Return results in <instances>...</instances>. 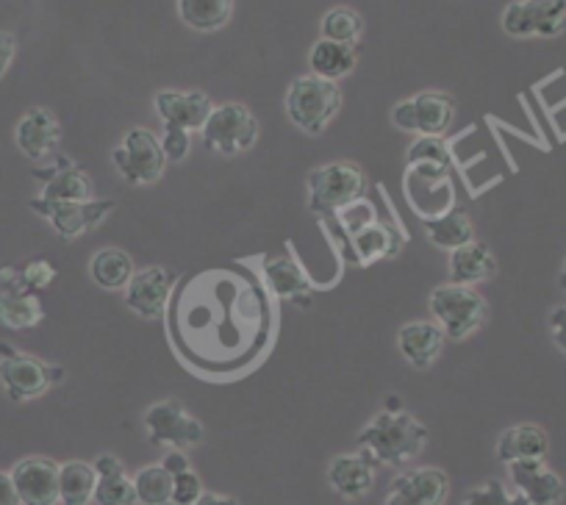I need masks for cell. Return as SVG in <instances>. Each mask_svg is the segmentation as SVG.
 Listing matches in <instances>:
<instances>
[{"instance_id":"obj_28","label":"cell","mask_w":566,"mask_h":505,"mask_svg":"<svg viewBox=\"0 0 566 505\" xmlns=\"http://www.w3.org/2000/svg\"><path fill=\"white\" fill-rule=\"evenodd\" d=\"M264 273H266V284L270 290L275 292L277 297H286V301H295V297H306L312 295V284L303 275V270L297 267L292 259L286 256H272L264 262Z\"/></svg>"},{"instance_id":"obj_36","label":"cell","mask_w":566,"mask_h":505,"mask_svg":"<svg viewBox=\"0 0 566 505\" xmlns=\"http://www.w3.org/2000/svg\"><path fill=\"white\" fill-rule=\"evenodd\" d=\"M20 273H23L25 286H29L34 295L36 292L48 290V286L56 281V267H53L51 262H45V259H31L29 264H23V267H20Z\"/></svg>"},{"instance_id":"obj_37","label":"cell","mask_w":566,"mask_h":505,"mask_svg":"<svg viewBox=\"0 0 566 505\" xmlns=\"http://www.w3.org/2000/svg\"><path fill=\"white\" fill-rule=\"evenodd\" d=\"M161 150H165L167 161H184L192 150V139L189 131L184 128H165V137H161Z\"/></svg>"},{"instance_id":"obj_1","label":"cell","mask_w":566,"mask_h":505,"mask_svg":"<svg viewBox=\"0 0 566 505\" xmlns=\"http://www.w3.org/2000/svg\"><path fill=\"white\" fill-rule=\"evenodd\" d=\"M428 444V428L406 411H380L361 433L358 448L375 466H402Z\"/></svg>"},{"instance_id":"obj_2","label":"cell","mask_w":566,"mask_h":505,"mask_svg":"<svg viewBox=\"0 0 566 505\" xmlns=\"http://www.w3.org/2000/svg\"><path fill=\"white\" fill-rule=\"evenodd\" d=\"M342 108V90L336 81H325L319 75H301L286 90V117L301 131L319 137L334 123Z\"/></svg>"},{"instance_id":"obj_15","label":"cell","mask_w":566,"mask_h":505,"mask_svg":"<svg viewBox=\"0 0 566 505\" xmlns=\"http://www.w3.org/2000/svg\"><path fill=\"white\" fill-rule=\"evenodd\" d=\"M156 114L161 117L165 128H184V131H200L214 112V103L206 92H178L161 90L154 97Z\"/></svg>"},{"instance_id":"obj_11","label":"cell","mask_w":566,"mask_h":505,"mask_svg":"<svg viewBox=\"0 0 566 505\" xmlns=\"http://www.w3.org/2000/svg\"><path fill=\"white\" fill-rule=\"evenodd\" d=\"M31 209L40 217L51 220L53 231L59 233V239L64 242H73L81 233H90L92 228L101 225L114 209V200H81V203H48V200L34 198L31 200Z\"/></svg>"},{"instance_id":"obj_38","label":"cell","mask_w":566,"mask_h":505,"mask_svg":"<svg viewBox=\"0 0 566 505\" xmlns=\"http://www.w3.org/2000/svg\"><path fill=\"white\" fill-rule=\"evenodd\" d=\"M549 336H553L555 347L566 353V306H555L549 312Z\"/></svg>"},{"instance_id":"obj_45","label":"cell","mask_w":566,"mask_h":505,"mask_svg":"<svg viewBox=\"0 0 566 505\" xmlns=\"http://www.w3.org/2000/svg\"><path fill=\"white\" fill-rule=\"evenodd\" d=\"M165 505H176V503H172V499H170V503H165Z\"/></svg>"},{"instance_id":"obj_3","label":"cell","mask_w":566,"mask_h":505,"mask_svg":"<svg viewBox=\"0 0 566 505\" xmlns=\"http://www.w3.org/2000/svg\"><path fill=\"white\" fill-rule=\"evenodd\" d=\"M431 314L448 339L464 341L483 328L489 317V303L472 286L442 284L431 292Z\"/></svg>"},{"instance_id":"obj_26","label":"cell","mask_w":566,"mask_h":505,"mask_svg":"<svg viewBox=\"0 0 566 505\" xmlns=\"http://www.w3.org/2000/svg\"><path fill=\"white\" fill-rule=\"evenodd\" d=\"M233 14V0H178V18L200 34L226 29Z\"/></svg>"},{"instance_id":"obj_32","label":"cell","mask_w":566,"mask_h":505,"mask_svg":"<svg viewBox=\"0 0 566 505\" xmlns=\"http://www.w3.org/2000/svg\"><path fill=\"white\" fill-rule=\"evenodd\" d=\"M95 503L97 505H139V499H136L134 477H128L125 472L97 475Z\"/></svg>"},{"instance_id":"obj_31","label":"cell","mask_w":566,"mask_h":505,"mask_svg":"<svg viewBox=\"0 0 566 505\" xmlns=\"http://www.w3.org/2000/svg\"><path fill=\"white\" fill-rule=\"evenodd\" d=\"M424 225H428V236H431V242L444 250H459L475 239L472 222L467 220V214H459V211L442 217L439 222H424Z\"/></svg>"},{"instance_id":"obj_40","label":"cell","mask_w":566,"mask_h":505,"mask_svg":"<svg viewBox=\"0 0 566 505\" xmlns=\"http://www.w3.org/2000/svg\"><path fill=\"white\" fill-rule=\"evenodd\" d=\"M0 505H23L12 481V472H0Z\"/></svg>"},{"instance_id":"obj_42","label":"cell","mask_w":566,"mask_h":505,"mask_svg":"<svg viewBox=\"0 0 566 505\" xmlns=\"http://www.w3.org/2000/svg\"><path fill=\"white\" fill-rule=\"evenodd\" d=\"M92 466H95L97 475H114V472H125L123 461H119L117 455H112V453H103L101 459H97Z\"/></svg>"},{"instance_id":"obj_17","label":"cell","mask_w":566,"mask_h":505,"mask_svg":"<svg viewBox=\"0 0 566 505\" xmlns=\"http://www.w3.org/2000/svg\"><path fill=\"white\" fill-rule=\"evenodd\" d=\"M14 143L20 154L31 161H45L62 143V125L51 108H29L14 128Z\"/></svg>"},{"instance_id":"obj_18","label":"cell","mask_w":566,"mask_h":505,"mask_svg":"<svg viewBox=\"0 0 566 505\" xmlns=\"http://www.w3.org/2000/svg\"><path fill=\"white\" fill-rule=\"evenodd\" d=\"M509 481L531 505H558L564 499V481L542 459L509 464Z\"/></svg>"},{"instance_id":"obj_14","label":"cell","mask_w":566,"mask_h":505,"mask_svg":"<svg viewBox=\"0 0 566 505\" xmlns=\"http://www.w3.org/2000/svg\"><path fill=\"white\" fill-rule=\"evenodd\" d=\"M170 292L172 275L165 267H142L125 286V306L142 319H161L167 312Z\"/></svg>"},{"instance_id":"obj_13","label":"cell","mask_w":566,"mask_h":505,"mask_svg":"<svg viewBox=\"0 0 566 505\" xmlns=\"http://www.w3.org/2000/svg\"><path fill=\"white\" fill-rule=\"evenodd\" d=\"M450 494L448 472L439 466H417L391 481L384 505H444Z\"/></svg>"},{"instance_id":"obj_12","label":"cell","mask_w":566,"mask_h":505,"mask_svg":"<svg viewBox=\"0 0 566 505\" xmlns=\"http://www.w3.org/2000/svg\"><path fill=\"white\" fill-rule=\"evenodd\" d=\"M45 319V308L34 292L25 286L18 267H0V325L12 330L34 328Z\"/></svg>"},{"instance_id":"obj_22","label":"cell","mask_w":566,"mask_h":505,"mask_svg":"<svg viewBox=\"0 0 566 505\" xmlns=\"http://www.w3.org/2000/svg\"><path fill=\"white\" fill-rule=\"evenodd\" d=\"M450 284L459 286H475L481 281H489L494 273H497V259L489 250L486 242H478L472 239L470 244L459 250H450Z\"/></svg>"},{"instance_id":"obj_4","label":"cell","mask_w":566,"mask_h":505,"mask_svg":"<svg viewBox=\"0 0 566 505\" xmlns=\"http://www.w3.org/2000/svg\"><path fill=\"white\" fill-rule=\"evenodd\" d=\"M64 378V369L14 350L12 345H0V383L12 403H29L42 398L53 383Z\"/></svg>"},{"instance_id":"obj_21","label":"cell","mask_w":566,"mask_h":505,"mask_svg":"<svg viewBox=\"0 0 566 505\" xmlns=\"http://www.w3.org/2000/svg\"><path fill=\"white\" fill-rule=\"evenodd\" d=\"M328 483L339 497H367L375 483V464L364 453H342L328 464Z\"/></svg>"},{"instance_id":"obj_20","label":"cell","mask_w":566,"mask_h":505,"mask_svg":"<svg viewBox=\"0 0 566 505\" xmlns=\"http://www.w3.org/2000/svg\"><path fill=\"white\" fill-rule=\"evenodd\" d=\"M34 178L45 183L40 198L48 203H81L92 200V181L84 170L73 165L70 159H59L51 170H34Z\"/></svg>"},{"instance_id":"obj_16","label":"cell","mask_w":566,"mask_h":505,"mask_svg":"<svg viewBox=\"0 0 566 505\" xmlns=\"http://www.w3.org/2000/svg\"><path fill=\"white\" fill-rule=\"evenodd\" d=\"M59 472H62V466L51 459H42V455L18 461L12 466V481L23 505H56Z\"/></svg>"},{"instance_id":"obj_25","label":"cell","mask_w":566,"mask_h":505,"mask_svg":"<svg viewBox=\"0 0 566 505\" xmlns=\"http://www.w3.org/2000/svg\"><path fill=\"white\" fill-rule=\"evenodd\" d=\"M134 273H136L134 262H130L128 253L119 248L97 250L90 262L92 281H95L101 290H108V292L125 290V286L130 284V278H134Z\"/></svg>"},{"instance_id":"obj_34","label":"cell","mask_w":566,"mask_h":505,"mask_svg":"<svg viewBox=\"0 0 566 505\" xmlns=\"http://www.w3.org/2000/svg\"><path fill=\"white\" fill-rule=\"evenodd\" d=\"M461 505H531L520 492H509L503 481H486L483 486L472 488Z\"/></svg>"},{"instance_id":"obj_30","label":"cell","mask_w":566,"mask_h":505,"mask_svg":"<svg viewBox=\"0 0 566 505\" xmlns=\"http://www.w3.org/2000/svg\"><path fill=\"white\" fill-rule=\"evenodd\" d=\"M319 31H323V40L342 42V45L356 48V42L361 40L364 34V20L356 9L336 7L325 14L323 23H319Z\"/></svg>"},{"instance_id":"obj_44","label":"cell","mask_w":566,"mask_h":505,"mask_svg":"<svg viewBox=\"0 0 566 505\" xmlns=\"http://www.w3.org/2000/svg\"><path fill=\"white\" fill-rule=\"evenodd\" d=\"M560 290H564L566 292V262H564V267H560Z\"/></svg>"},{"instance_id":"obj_33","label":"cell","mask_w":566,"mask_h":505,"mask_svg":"<svg viewBox=\"0 0 566 505\" xmlns=\"http://www.w3.org/2000/svg\"><path fill=\"white\" fill-rule=\"evenodd\" d=\"M406 159L411 167L424 165V167H439V170H448V165H450L448 143H442V137H419L417 143L408 148Z\"/></svg>"},{"instance_id":"obj_27","label":"cell","mask_w":566,"mask_h":505,"mask_svg":"<svg viewBox=\"0 0 566 505\" xmlns=\"http://www.w3.org/2000/svg\"><path fill=\"white\" fill-rule=\"evenodd\" d=\"M97 472L86 461H67L59 472V503L62 505H90L95 499Z\"/></svg>"},{"instance_id":"obj_29","label":"cell","mask_w":566,"mask_h":505,"mask_svg":"<svg viewBox=\"0 0 566 505\" xmlns=\"http://www.w3.org/2000/svg\"><path fill=\"white\" fill-rule=\"evenodd\" d=\"M139 505H165L172 499V475L161 464L142 466L134 475Z\"/></svg>"},{"instance_id":"obj_7","label":"cell","mask_w":566,"mask_h":505,"mask_svg":"<svg viewBox=\"0 0 566 505\" xmlns=\"http://www.w3.org/2000/svg\"><path fill=\"white\" fill-rule=\"evenodd\" d=\"M119 176L134 187H150L165 176L167 156L161 150V139L148 128H130L123 143L112 154Z\"/></svg>"},{"instance_id":"obj_39","label":"cell","mask_w":566,"mask_h":505,"mask_svg":"<svg viewBox=\"0 0 566 505\" xmlns=\"http://www.w3.org/2000/svg\"><path fill=\"white\" fill-rule=\"evenodd\" d=\"M14 53H18V40H14L9 31H0V78L9 73V67H12Z\"/></svg>"},{"instance_id":"obj_19","label":"cell","mask_w":566,"mask_h":505,"mask_svg":"<svg viewBox=\"0 0 566 505\" xmlns=\"http://www.w3.org/2000/svg\"><path fill=\"white\" fill-rule=\"evenodd\" d=\"M444 330L437 323L428 319H417V323H406L397 330V350L406 358L411 367L428 369L444 350Z\"/></svg>"},{"instance_id":"obj_24","label":"cell","mask_w":566,"mask_h":505,"mask_svg":"<svg viewBox=\"0 0 566 505\" xmlns=\"http://www.w3.org/2000/svg\"><path fill=\"white\" fill-rule=\"evenodd\" d=\"M308 67H312V75H319L325 81L345 78L356 67V48L319 36L312 45V53H308Z\"/></svg>"},{"instance_id":"obj_5","label":"cell","mask_w":566,"mask_h":505,"mask_svg":"<svg viewBox=\"0 0 566 505\" xmlns=\"http://www.w3.org/2000/svg\"><path fill=\"white\" fill-rule=\"evenodd\" d=\"M364 189H367V176L358 165L334 161V165L314 167L308 172V209L314 214L345 209L361 198Z\"/></svg>"},{"instance_id":"obj_23","label":"cell","mask_w":566,"mask_h":505,"mask_svg":"<svg viewBox=\"0 0 566 505\" xmlns=\"http://www.w3.org/2000/svg\"><path fill=\"white\" fill-rule=\"evenodd\" d=\"M547 453L549 436L544 433L542 425H533V422H522V425L509 428V431L497 439V461L505 466L514 464V461H544Z\"/></svg>"},{"instance_id":"obj_43","label":"cell","mask_w":566,"mask_h":505,"mask_svg":"<svg viewBox=\"0 0 566 505\" xmlns=\"http://www.w3.org/2000/svg\"><path fill=\"white\" fill-rule=\"evenodd\" d=\"M195 505H239V499L228 497V494H217V492H203V497L198 499Z\"/></svg>"},{"instance_id":"obj_8","label":"cell","mask_w":566,"mask_h":505,"mask_svg":"<svg viewBox=\"0 0 566 505\" xmlns=\"http://www.w3.org/2000/svg\"><path fill=\"white\" fill-rule=\"evenodd\" d=\"M455 103L448 92H419L395 106L391 119L400 131L417 137H442L453 125Z\"/></svg>"},{"instance_id":"obj_10","label":"cell","mask_w":566,"mask_h":505,"mask_svg":"<svg viewBox=\"0 0 566 505\" xmlns=\"http://www.w3.org/2000/svg\"><path fill=\"white\" fill-rule=\"evenodd\" d=\"M566 25V0H514L503 12V31L514 40L558 36Z\"/></svg>"},{"instance_id":"obj_6","label":"cell","mask_w":566,"mask_h":505,"mask_svg":"<svg viewBox=\"0 0 566 505\" xmlns=\"http://www.w3.org/2000/svg\"><path fill=\"white\" fill-rule=\"evenodd\" d=\"M200 134H203V145L211 154L237 156L255 145L259 119L244 103H222V106H214Z\"/></svg>"},{"instance_id":"obj_35","label":"cell","mask_w":566,"mask_h":505,"mask_svg":"<svg viewBox=\"0 0 566 505\" xmlns=\"http://www.w3.org/2000/svg\"><path fill=\"white\" fill-rule=\"evenodd\" d=\"M203 481L195 470L181 472V475L172 477V503L176 505H195L203 497Z\"/></svg>"},{"instance_id":"obj_9","label":"cell","mask_w":566,"mask_h":505,"mask_svg":"<svg viewBox=\"0 0 566 505\" xmlns=\"http://www.w3.org/2000/svg\"><path fill=\"white\" fill-rule=\"evenodd\" d=\"M145 431L150 442L167 450H189L203 442L206 431L200 420H195L181 400H159L145 411Z\"/></svg>"},{"instance_id":"obj_41","label":"cell","mask_w":566,"mask_h":505,"mask_svg":"<svg viewBox=\"0 0 566 505\" xmlns=\"http://www.w3.org/2000/svg\"><path fill=\"white\" fill-rule=\"evenodd\" d=\"M161 466H165L172 477L181 475V472H187V470H192V464H189V459L184 450H170V453L165 455V461H161Z\"/></svg>"}]
</instances>
